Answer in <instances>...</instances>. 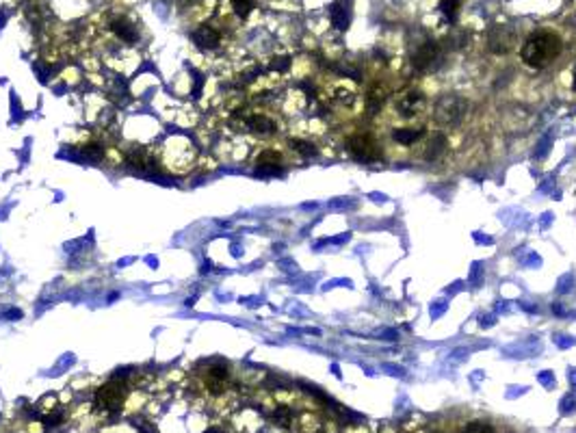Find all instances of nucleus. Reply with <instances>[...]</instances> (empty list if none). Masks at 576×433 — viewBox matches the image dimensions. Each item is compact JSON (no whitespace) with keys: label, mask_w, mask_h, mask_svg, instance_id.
<instances>
[{"label":"nucleus","mask_w":576,"mask_h":433,"mask_svg":"<svg viewBox=\"0 0 576 433\" xmlns=\"http://www.w3.org/2000/svg\"><path fill=\"white\" fill-rule=\"evenodd\" d=\"M561 52V39L555 32H535L527 39V44L522 46V61L528 67H548Z\"/></svg>","instance_id":"obj_1"},{"label":"nucleus","mask_w":576,"mask_h":433,"mask_svg":"<svg viewBox=\"0 0 576 433\" xmlns=\"http://www.w3.org/2000/svg\"><path fill=\"white\" fill-rule=\"evenodd\" d=\"M466 111H468L466 97L448 93V96L438 100V104H435V109H433V119H435V124H440V126H457L464 119Z\"/></svg>","instance_id":"obj_2"},{"label":"nucleus","mask_w":576,"mask_h":433,"mask_svg":"<svg viewBox=\"0 0 576 433\" xmlns=\"http://www.w3.org/2000/svg\"><path fill=\"white\" fill-rule=\"evenodd\" d=\"M345 147L353 158L364 160V162L377 160V158L382 156V150H379L377 141H375L373 137H368V134H353V137L347 139Z\"/></svg>","instance_id":"obj_3"},{"label":"nucleus","mask_w":576,"mask_h":433,"mask_svg":"<svg viewBox=\"0 0 576 433\" xmlns=\"http://www.w3.org/2000/svg\"><path fill=\"white\" fill-rule=\"evenodd\" d=\"M515 44V32L509 29V26H494V29L490 31V37H487V46H490L492 52L496 54H505V52H512Z\"/></svg>","instance_id":"obj_4"},{"label":"nucleus","mask_w":576,"mask_h":433,"mask_svg":"<svg viewBox=\"0 0 576 433\" xmlns=\"http://www.w3.org/2000/svg\"><path fill=\"white\" fill-rule=\"evenodd\" d=\"M440 63V48L438 44H433V41H429V44H422L420 48L416 50L414 54V65L420 72H431V69H435Z\"/></svg>","instance_id":"obj_5"},{"label":"nucleus","mask_w":576,"mask_h":433,"mask_svg":"<svg viewBox=\"0 0 576 433\" xmlns=\"http://www.w3.org/2000/svg\"><path fill=\"white\" fill-rule=\"evenodd\" d=\"M332 22L338 31H347L351 24V0H336L329 9Z\"/></svg>","instance_id":"obj_6"},{"label":"nucleus","mask_w":576,"mask_h":433,"mask_svg":"<svg viewBox=\"0 0 576 433\" xmlns=\"http://www.w3.org/2000/svg\"><path fill=\"white\" fill-rule=\"evenodd\" d=\"M193 39H195V44H197L199 48L212 50V48H217V46L221 44V32L217 31L215 26L204 24V26H199V29L193 32Z\"/></svg>","instance_id":"obj_7"},{"label":"nucleus","mask_w":576,"mask_h":433,"mask_svg":"<svg viewBox=\"0 0 576 433\" xmlns=\"http://www.w3.org/2000/svg\"><path fill=\"white\" fill-rule=\"evenodd\" d=\"M422 102H425V97H422V93H403L401 97L397 100V111L399 115H403V117H414L418 113V109L422 106Z\"/></svg>","instance_id":"obj_8"},{"label":"nucleus","mask_w":576,"mask_h":433,"mask_svg":"<svg viewBox=\"0 0 576 433\" xmlns=\"http://www.w3.org/2000/svg\"><path fill=\"white\" fill-rule=\"evenodd\" d=\"M100 403L104 409H117L122 403V388L117 384H109L100 390Z\"/></svg>","instance_id":"obj_9"},{"label":"nucleus","mask_w":576,"mask_h":433,"mask_svg":"<svg viewBox=\"0 0 576 433\" xmlns=\"http://www.w3.org/2000/svg\"><path fill=\"white\" fill-rule=\"evenodd\" d=\"M444 152H447V139H444V134H438V137H433L429 143H427L422 156H425L427 160H438Z\"/></svg>","instance_id":"obj_10"},{"label":"nucleus","mask_w":576,"mask_h":433,"mask_svg":"<svg viewBox=\"0 0 576 433\" xmlns=\"http://www.w3.org/2000/svg\"><path fill=\"white\" fill-rule=\"evenodd\" d=\"M247 126H249V130H254V132H258V134H273L275 132V124H273L269 117H264V115H252V117L247 119Z\"/></svg>","instance_id":"obj_11"},{"label":"nucleus","mask_w":576,"mask_h":433,"mask_svg":"<svg viewBox=\"0 0 576 433\" xmlns=\"http://www.w3.org/2000/svg\"><path fill=\"white\" fill-rule=\"evenodd\" d=\"M392 137H394V141L412 145V143H416L420 137H425V130L422 128H397Z\"/></svg>","instance_id":"obj_12"},{"label":"nucleus","mask_w":576,"mask_h":433,"mask_svg":"<svg viewBox=\"0 0 576 433\" xmlns=\"http://www.w3.org/2000/svg\"><path fill=\"white\" fill-rule=\"evenodd\" d=\"M457 7H459V0H442L440 2V13L448 22H455L457 20Z\"/></svg>","instance_id":"obj_13"},{"label":"nucleus","mask_w":576,"mask_h":433,"mask_svg":"<svg viewBox=\"0 0 576 433\" xmlns=\"http://www.w3.org/2000/svg\"><path fill=\"white\" fill-rule=\"evenodd\" d=\"M256 0H232V7H234V13L239 17H247L252 13Z\"/></svg>","instance_id":"obj_14"},{"label":"nucleus","mask_w":576,"mask_h":433,"mask_svg":"<svg viewBox=\"0 0 576 433\" xmlns=\"http://www.w3.org/2000/svg\"><path fill=\"white\" fill-rule=\"evenodd\" d=\"M290 147L295 152H299V154H304V156H314L317 154V147H314L312 143H308V141H301V139H292Z\"/></svg>","instance_id":"obj_15"},{"label":"nucleus","mask_w":576,"mask_h":433,"mask_svg":"<svg viewBox=\"0 0 576 433\" xmlns=\"http://www.w3.org/2000/svg\"><path fill=\"white\" fill-rule=\"evenodd\" d=\"M464 433H496V431H494V427L487 425V422H470V425H466Z\"/></svg>","instance_id":"obj_16"},{"label":"nucleus","mask_w":576,"mask_h":433,"mask_svg":"<svg viewBox=\"0 0 576 433\" xmlns=\"http://www.w3.org/2000/svg\"><path fill=\"white\" fill-rule=\"evenodd\" d=\"M273 418H275V420L280 422L282 427H288V422H290V412H288L286 407H280V409H275Z\"/></svg>","instance_id":"obj_17"},{"label":"nucleus","mask_w":576,"mask_h":433,"mask_svg":"<svg viewBox=\"0 0 576 433\" xmlns=\"http://www.w3.org/2000/svg\"><path fill=\"white\" fill-rule=\"evenodd\" d=\"M206 433H224V431H219V429H210V431H206Z\"/></svg>","instance_id":"obj_18"},{"label":"nucleus","mask_w":576,"mask_h":433,"mask_svg":"<svg viewBox=\"0 0 576 433\" xmlns=\"http://www.w3.org/2000/svg\"><path fill=\"white\" fill-rule=\"evenodd\" d=\"M574 89H576V67H574Z\"/></svg>","instance_id":"obj_19"}]
</instances>
